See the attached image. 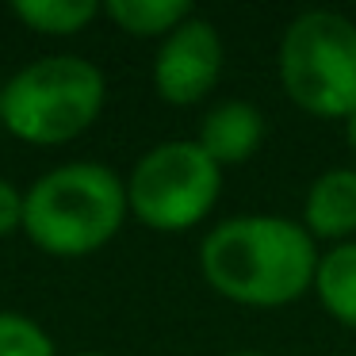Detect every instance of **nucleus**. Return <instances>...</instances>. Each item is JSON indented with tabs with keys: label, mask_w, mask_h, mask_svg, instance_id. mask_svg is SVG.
I'll list each match as a JSON object with an SVG mask.
<instances>
[{
	"label": "nucleus",
	"mask_w": 356,
	"mask_h": 356,
	"mask_svg": "<svg viewBox=\"0 0 356 356\" xmlns=\"http://www.w3.org/2000/svg\"><path fill=\"white\" fill-rule=\"evenodd\" d=\"M8 12L35 35L70 39L104 16V4H96V0H16Z\"/></svg>",
	"instance_id": "nucleus-11"
},
{
	"label": "nucleus",
	"mask_w": 356,
	"mask_h": 356,
	"mask_svg": "<svg viewBox=\"0 0 356 356\" xmlns=\"http://www.w3.org/2000/svg\"><path fill=\"white\" fill-rule=\"evenodd\" d=\"M222 62H226L222 35L207 16L195 12L157 47L154 92L172 108H195L215 92L218 77H222Z\"/></svg>",
	"instance_id": "nucleus-6"
},
{
	"label": "nucleus",
	"mask_w": 356,
	"mask_h": 356,
	"mask_svg": "<svg viewBox=\"0 0 356 356\" xmlns=\"http://www.w3.org/2000/svg\"><path fill=\"white\" fill-rule=\"evenodd\" d=\"M264 134H268V123H264V111L257 104L222 100L203 111L195 142L226 169V165H245L261 149Z\"/></svg>",
	"instance_id": "nucleus-7"
},
{
	"label": "nucleus",
	"mask_w": 356,
	"mask_h": 356,
	"mask_svg": "<svg viewBox=\"0 0 356 356\" xmlns=\"http://www.w3.org/2000/svg\"><path fill=\"white\" fill-rule=\"evenodd\" d=\"M24 230V192L8 177H0V238Z\"/></svg>",
	"instance_id": "nucleus-13"
},
{
	"label": "nucleus",
	"mask_w": 356,
	"mask_h": 356,
	"mask_svg": "<svg viewBox=\"0 0 356 356\" xmlns=\"http://www.w3.org/2000/svg\"><path fill=\"white\" fill-rule=\"evenodd\" d=\"M0 356H58V348L35 318L0 310Z\"/></svg>",
	"instance_id": "nucleus-12"
},
{
	"label": "nucleus",
	"mask_w": 356,
	"mask_h": 356,
	"mask_svg": "<svg viewBox=\"0 0 356 356\" xmlns=\"http://www.w3.org/2000/svg\"><path fill=\"white\" fill-rule=\"evenodd\" d=\"M230 356H264V353H249V348H245V353H230Z\"/></svg>",
	"instance_id": "nucleus-16"
},
{
	"label": "nucleus",
	"mask_w": 356,
	"mask_h": 356,
	"mask_svg": "<svg viewBox=\"0 0 356 356\" xmlns=\"http://www.w3.org/2000/svg\"><path fill=\"white\" fill-rule=\"evenodd\" d=\"M73 356H108V353H96V348H88V353H73Z\"/></svg>",
	"instance_id": "nucleus-15"
},
{
	"label": "nucleus",
	"mask_w": 356,
	"mask_h": 356,
	"mask_svg": "<svg viewBox=\"0 0 356 356\" xmlns=\"http://www.w3.org/2000/svg\"><path fill=\"white\" fill-rule=\"evenodd\" d=\"M276 70L299 111L345 123L356 111V24L325 8L295 16L280 39Z\"/></svg>",
	"instance_id": "nucleus-4"
},
{
	"label": "nucleus",
	"mask_w": 356,
	"mask_h": 356,
	"mask_svg": "<svg viewBox=\"0 0 356 356\" xmlns=\"http://www.w3.org/2000/svg\"><path fill=\"white\" fill-rule=\"evenodd\" d=\"M108 77L81 54H47L0 88V127L27 146H65L100 119Z\"/></svg>",
	"instance_id": "nucleus-3"
},
{
	"label": "nucleus",
	"mask_w": 356,
	"mask_h": 356,
	"mask_svg": "<svg viewBox=\"0 0 356 356\" xmlns=\"http://www.w3.org/2000/svg\"><path fill=\"white\" fill-rule=\"evenodd\" d=\"M104 16L131 39H169L195 8L188 0H111L104 4Z\"/></svg>",
	"instance_id": "nucleus-10"
},
{
	"label": "nucleus",
	"mask_w": 356,
	"mask_h": 356,
	"mask_svg": "<svg viewBox=\"0 0 356 356\" xmlns=\"http://www.w3.org/2000/svg\"><path fill=\"white\" fill-rule=\"evenodd\" d=\"M322 261L307 226L284 215H234L211 226L200 245V272L234 307L280 310L314 291Z\"/></svg>",
	"instance_id": "nucleus-1"
},
{
	"label": "nucleus",
	"mask_w": 356,
	"mask_h": 356,
	"mask_svg": "<svg viewBox=\"0 0 356 356\" xmlns=\"http://www.w3.org/2000/svg\"><path fill=\"white\" fill-rule=\"evenodd\" d=\"M222 195V165L195 138L149 146L127 177L131 218L157 234L195 230Z\"/></svg>",
	"instance_id": "nucleus-5"
},
{
	"label": "nucleus",
	"mask_w": 356,
	"mask_h": 356,
	"mask_svg": "<svg viewBox=\"0 0 356 356\" xmlns=\"http://www.w3.org/2000/svg\"><path fill=\"white\" fill-rule=\"evenodd\" d=\"M345 142H348V149L356 154V111L345 119Z\"/></svg>",
	"instance_id": "nucleus-14"
},
{
	"label": "nucleus",
	"mask_w": 356,
	"mask_h": 356,
	"mask_svg": "<svg viewBox=\"0 0 356 356\" xmlns=\"http://www.w3.org/2000/svg\"><path fill=\"white\" fill-rule=\"evenodd\" d=\"M302 226L314 241H341L356 238V169H325L310 180L302 200Z\"/></svg>",
	"instance_id": "nucleus-8"
},
{
	"label": "nucleus",
	"mask_w": 356,
	"mask_h": 356,
	"mask_svg": "<svg viewBox=\"0 0 356 356\" xmlns=\"http://www.w3.org/2000/svg\"><path fill=\"white\" fill-rule=\"evenodd\" d=\"M131 218L127 177L100 161H65L24 192V234L39 253L77 261L115 241Z\"/></svg>",
	"instance_id": "nucleus-2"
},
{
	"label": "nucleus",
	"mask_w": 356,
	"mask_h": 356,
	"mask_svg": "<svg viewBox=\"0 0 356 356\" xmlns=\"http://www.w3.org/2000/svg\"><path fill=\"white\" fill-rule=\"evenodd\" d=\"M314 295L333 322L356 330V238L322 253L314 272Z\"/></svg>",
	"instance_id": "nucleus-9"
}]
</instances>
